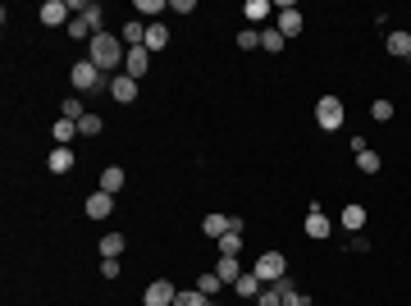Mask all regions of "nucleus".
<instances>
[{
  "instance_id": "obj_1",
  "label": "nucleus",
  "mask_w": 411,
  "mask_h": 306,
  "mask_svg": "<svg viewBox=\"0 0 411 306\" xmlns=\"http://www.w3.org/2000/svg\"><path fill=\"white\" fill-rule=\"evenodd\" d=\"M124 55H128V51L119 46V37H115V33H97L92 42H87V60H92L101 74H115V69L124 65Z\"/></svg>"
},
{
  "instance_id": "obj_2",
  "label": "nucleus",
  "mask_w": 411,
  "mask_h": 306,
  "mask_svg": "<svg viewBox=\"0 0 411 306\" xmlns=\"http://www.w3.org/2000/svg\"><path fill=\"white\" fill-rule=\"evenodd\" d=\"M69 83H74V96H92V92H101V87H110L106 83V74H101L97 65H92V60H78L74 65V74H69Z\"/></svg>"
},
{
  "instance_id": "obj_3",
  "label": "nucleus",
  "mask_w": 411,
  "mask_h": 306,
  "mask_svg": "<svg viewBox=\"0 0 411 306\" xmlns=\"http://www.w3.org/2000/svg\"><path fill=\"white\" fill-rule=\"evenodd\" d=\"M343 119H347V110H343V101H338V96H320V101H315V124H320L325 133H338V128H343Z\"/></svg>"
},
{
  "instance_id": "obj_4",
  "label": "nucleus",
  "mask_w": 411,
  "mask_h": 306,
  "mask_svg": "<svg viewBox=\"0 0 411 306\" xmlns=\"http://www.w3.org/2000/svg\"><path fill=\"white\" fill-rule=\"evenodd\" d=\"M283 270H288L283 252H260V256H256V270H251V274H256L260 284H279V279H283Z\"/></svg>"
},
{
  "instance_id": "obj_5",
  "label": "nucleus",
  "mask_w": 411,
  "mask_h": 306,
  "mask_svg": "<svg viewBox=\"0 0 411 306\" xmlns=\"http://www.w3.org/2000/svg\"><path fill=\"white\" fill-rule=\"evenodd\" d=\"M329 233H334V224H329V215H325V206H320V201H311V215H306V238H329Z\"/></svg>"
},
{
  "instance_id": "obj_6",
  "label": "nucleus",
  "mask_w": 411,
  "mask_h": 306,
  "mask_svg": "<svg viewBox=\"0 0 411 306\" xmlns=\"http://www.w3.org/2000/svg\"><path fill=\"white\" fill-rule=\"evenodd\" d=\"M174 297H178V288H174L169 279H156V284H146L142 302H146V306H174Z\"/></svg>"
},
{
  "instance_id": "obj_7",
  "label": "nucleus",
  "mask_w": 411,
  "mask_h": 306,
  "mask_svg": "<svg viewBox=\"0 0 411 306\" xmlns=\"http://www.w3.org/2000/svg\"><path fill=\"white\" fill-rule=\"evenodd\" d=\"M69 14H74L69 0H46V5H42V23H46V28H60V23L69 28Z\"/></svg>"
},
{
  "instance_id": "obj_8",
  "label": "nucleus",
  "mask_w": 411,
  "mask_h": 306,
  "mask_svg": "<svg viewBox=\"0 0 411 306\" xmlns=\"http://www.w3.org/2000/svg\"><path fill=\"white\" fill-rule=\"evenodd\" d=\"M83 210H87V219H110V210H115V197H110V192H92V197L83 201Z\"/></svg>"
},
{
  "instance_id": "obj_9",
  "label": "nucleus",
  "mask_w": 411,
  "mask_h": 306,
  "mask_svg": "<svg viewBox=\"0 0 411 306\" xmlns=\"http://www.w3.org/2000/svg\"><path fill=\"white\" fill-rule=\"evenodd\" d=\"M110 96L119 101V105L137 101V78H128V74H115V78H110Z\"/></svg>"
},
{
  "instance_id": "obj_10",
  "label": "nucleus",
  "mask_w": 411,
  "mask_h": 306,
  "mask_svg": "<svg viewBox=\"0 0 411 306\" xmlns=\"http://www.w3.org/2000/svg\"><path fill=\"white\" fill-rule=\"evenodd\" d=\"M338 224H343L347 233H361L366 229V206H361V201H347V206L338 210Z\"/></svg>"
},
{
  "instance_id": "obj_11",
  "label": "nucleus",
  "mask_w": 411,
  "mask_h": 306,
  "mask_svg": "<svg viewBox=\"0 0 411 306\" xmlns=\"http://www.w3.org/2000/svg\"><path fill=\"white\" fill-rule=\"evenodd\" d=\"M146 69H151V51H146V46H133V51L124 55V74H128V78H142Z\"/></svg>"
},
{
  "instance_id": "obj_12",
  "label": "nucleus",
  "mask_w": 411,
  "mask_h": 306,
  "mask_svg": "<svg viewBox=\"0 0 411 306\" xmlns=\"http://www.w3.org/2000/svg\"><path fill=\"white\" fill-rule=\"evenodd\" d=\"M74 146H51V155H46V169H51V174H69V169H74Z\"/></svg>"
},
{
  "instance_id": "obj_13",
  "label": "nucleus",
  "mask_w": 411,
  "mask_h": 306,
  "mask_svg": "<svg viewBox=\"0 0 411 306\" xmlns=\"http://www.w3.org/2000/svg\"><path fill=\"white\" fill-rule=\"evenodd\" d=\"M215 274H219V284H238L242 274V265H238V256H219V265H215Z\"/></svg>"
},
{
  "instance_id": "obj_14",
  "label": "nucleus",
  "mask_w": 411,
  "mask_h": 306,
  "mask_svg": "<svg viewBox=\"0 0 411 306\" xmlns=\"http://www.w3.org/2000/svg\"><path fill=\"white\" fill-rule=\"evenodd\" d=\"M274 28H279L283 37H302V14L288 5V10H279V23H274Z\"/></svg>"
},
{
  "instance_id": "obj_15",
  "label": "nucleus",
  "mask_w": 411,
  "mask_h": 306,
  "mask_svg": "<svg viewBox=\"0 0 411 306\" xmlns=\"http://www.w3.org/2000/svg\"><path fill=\"white\" fill-rule=\"evenodd\" d=\"M124 183H128V178H124L119 164H106V169H101V192H110V197H115V192H119Z\"/></svg>"
},
{
  "instance_id": "obj_16",
  "label": "nucleus",
  "mask_w": 411,
  "mask_h": 306,
  "mask_svg": "<svg viewBox=\"0 0 411 306\" xmlns=\"http://www.w3.org/2000/svg\"><path fill=\"white\" fill-rule=\"evenodd\" d=\"M146 51H165V46H169V28H165V23H146Z\"/></svg>"
},
{
  "instance_id": "obj_17",
  "label": "nucleus",
  "mask_w": 411,
  "mask_h": 306,
  "mask_svg": "<svg viewBox=\"0 0 411 306\" xmlns=\"http://www.w3.org/2000/svg\"><path fill=\"white\" fill-rule=\"evenodd\" d=\"M260 288H265V284H260V279H256V274H242V279H238V284H233V293H238V297H247V302H256V297H260Z\"/></svg>"
},
{
  "instance_id": "obj_18",
  "label": "nucleus",
  "mask_w": 411,
  "mask_h": 306,
  "mask_svg": "<svg viewBox=\"0 0 411 306\" xmlns=\"http://www.w3.org/2000/svg\"><path fill=\"white\" fill-rule=\"evenodd\" d=\"M242 14H247V23H265L274 14V5L270 0H247V5H242Z\"/></svg>"
},
{
  "instance_id": "obj_19",
  "label": "nucleus",
  "mask_w": 411,
  "mask_h": 306,
  "mask_svg": "<svg viewBox=\"0 0 411 306\" xmlns=\"http://www.w3.org/2000/svg\"><path fill=\"white\" fill-rule=\"evenodd\" d=\"M283 46H288V37H283L279 28H260V51H270V55H279Z\"/></svg>"
},
{
  "instance_id": "obj_20",
  "label": "nucleus",
  "mask_w": 411,
  "mask_h": 306,
  "mask_svg": "<svg viewBox=\"0 0 411 306\" xmlns=\"http://www.w3.org/2000/svg\"><path fill=\"white\" fill-rule=\"evenodd\" d=\"M142 42H146V23H142V19H128V23H124V46L133 51V46H142Z\"/></svg>"
},
{
  "instance_id": "obj_21",
  "label": "nucleus",
  "mask_w": 411,
  "mask_h": 306,
  "mask_svg": "<svg viewBox=\"0 0 411 306\" xmlns=\"http://www.w3.org/2000/svg\"><path fill=\"white\" fill-rule=\"evenodd\" d=\"M119 252H124V233H106L101 238V261H119Z\"/></svg>"
},
{
  "instance_id": "obj_22",
  "label": "nucleus",
  "mask_w": 411,
  "mask_h": 306,
  "mask_svg": "<svg viewBox=\"0 0 411 306\" xmlns=\"http://www.w3.org/2000/svg\"><path fill=\"white\" fill-rule=\"evenodd\" d=\"M51 133H55V146H74V137H78V124H74V119H60Z\"/></svg>"
},
{
  "instance_id": "obj_23",
  "label": "nucleus",
  "mask_w": 411,
  "mask_h": 306,
  "mask_svg": "<svg viewBox=\"0 0 411 306\" xmlns=\"http://www.w3.org/2000/svg\"><path fill=\"white\" fill-rule=\"evenodd\" d=\"M69 37H78V42H92V37H97V28H92L83 14H74V19H69Z\"/></svg>"
},
{
  "instance_id": "obj_24",
  "label": "nucleus",
  "mask_w": 411,
  "mask_h": 306,
  "mask_svg": "<svg viewBox=\"0 0 411 306\" xmlns=\"http://www.w3.org/2000/svg\"><path fill=\"white\" fill-rule=\"evenodd\" d=\"M201 233H210V238L219 242V238L228 233V219H224V215H206V219H201Z\"/></svg>"
},
{
  "instance_id": "obj_25",
  "label": "nucleus",
  "mask_w": 411,
  "mask_h": 306,
  "mask_svg": "<svg viewBox=\"0 0 411 306\" xmlns=\"http://www.w3.org/2000/svg\"><path fill=\"white\" fill-rule=\"evenodd\" d=\"M83 114H87V110H83V96H65V105H60V119H83Z\"/></svg>"
},
{
  "instance_id": "obj_26",
  "label": "nucleus",
  "mask_w": 411,
  "mask_h": 306,
  "mask_svg": "<svg viewBox=\"0 0 411 306\" xmlns=\"http://www.w3.org/2000/svg\"><path fill=\"white\" fill-rule=\"evenodd\" d=\"M389 55H411V33H389Z\"/></svg>"
},
{
  "instance_id": "obj_27",
  "label": "nucleus",
  "mask_w": 411,
  "mask_h": 306,
  "mask_svg": "<svg viewBox=\"0 0 411 306\" xmlns=\"http://www.w3.org/2000/svg\"><path fill=\"white\" fill-rule=\"evenodd\" d=\"M101 128H106V119H101V114H83V119H78V133H83V137H97Z\"/></svg>"
},
{
  "instance_id": "obj_28",
  "label": "nucleus",
  "mask_w": 411,
  "mask_h": 306,
  "mask_svg": "<svg viewBox=\"0 0 411 306\" xmlns=\"http://www.w3.org/2000/svg\"><path fill=\"white\" fill-rule=\"evenodd\" d=\"M174 306H210V297H206L201 288H192V293H178V297H174Z\"/></svg>"
},
{
  "instance_id": "obj_29",
  "label": "nucleus",
  "mask_w": 411,
  "mask_h": 306,
  "mask_svg": "<svg viewBox=\"0 0 411 306\" xmlns=\"http://www.w3.org/2000/svg\"><path fill=\"white\" fill-rule=\"evenodd\" d=\"M242 252V233H224L219 238V256H238Z\"/></svg>"
},
{
  "instance_id": "obj_30",
  "label": "nucleus",
  "mask_w": 411,
  "mask_h": 306,
  "mask_svg": "<svg viewBox=\"0 0 411 306\" xmlns=\"http://www.w3.org/2000/svg\"><path fill=\"white\" fill-rule=\"evenodd\" d=\"M379 164H384V160H379L375 151H361L357 155V169H361V174H379Z\"/></svg>"
},
{
  "instance_id": "obj_31",
  "label": "nucleus",
  "mask_w": 411,
  "mask_h": 306,
  "mask_svg": "<svg viewBox=\"0 0 411 306\" xmlns=\"http://www.w3.org/2000/svg\"><path fill=\"white\" fill-rule=\"evenodd\" d=\"M279 293H283V306H306V297L297 293V288H292L288 279H279Z\"/></svg>"
},
{
  "instance_id": "obj_32",
  "label": "nucleus",
  "mask_w": 411,
  "mask_h": 306,
  "mask_svg": "<svg viewBox=\"0 0 411 306\" xmlns=\"http://www.w3.org/2000/svg\"><path fill=\"white\" fill-rule=\"evenodd\" d=\"M370 119L389 124V119H393V101H370Z\"/></svg>"
},
{
  "instance_id": "obj_33",
  "label": "nucleus",
  "mask_w": 411,
  "mask_h": 306,
  "mask_svg": "<svg viewBox=\"0 0 411 306\" xmlns=\"http://www.w3.org/2000/svg\"><path fill=\"white\" fill-rule=\"evenodd\" d=\"M256 306H283V293H279V284H270V288H260Z\"/></svg>"
},
{
  "instance_id": "obj_34",
  "label": "nucleus",
  "mask_w": 411,
  "mask_h": 306,
  "mask_svg": "<svg viewBox=\"0 0 411 306\" xmlns=\"http://www.w3.org/2000/svg\"><path fill=\"white\" fill-rule=\"evenodd\" d=\"M196 288H201L206 297H215V293H219V274H215V270H206L201 279H196Z\"/></svg>"
},
{
  "instance_id": "obj_35",
  "label": "nucleus",
  "mask_w": 411,
  "mask_h": 306,
  "mask_svg": "<svg viewBox=\"0 0 411 306\" xmlns=\"http://www.w3.org/2000/svg\"><path fill=\"white\" fill-rule=\"evenodd\" d=\"M238 46H242V51H260V33H256V28H242V33H238Z\"/></svg>"
},
{
  "instance_id": "obj_36",
  "label": "nucleus",
  "mask_w": 411,
  "mask_h": 306,
  "mask_svg": "<svg viewBox=\"0 0 411 306\" xmlns=\"http://www.w3.org/2000/svg\"><path fill=\"white\" fill-rule=\"evenodd\" d=\"M160 10H165L160 0H137V14H146L151 23H156V14H160Z\"/></svg>"
},
{
  "instance_id": "obj_37",
  "label": "nucleus",
  "mask_w": 411,
  "mask_h": 306,
  "mask_svg": "<svg viewBox=\"0 0 411 306\" xmlns=\"http://www.w3.org/2000/svg\"><path fill=\"white\" fill-rule=\"evenodd\" d=\"M101 274H106V279H119V261H101Z\"/></svg>"
},
{
  "instance_id": "obj_38",
  "label": "nucleus",
  "mask_w": 411,
  "mask_h": 306,
  "mask_svg": "<svg viewBox=\"0 0 411 306\" xmlns=\"http://www.w3.org/2000/svg\"><path fill=\"white\" fill-rule=\"evenodd\" d=\"M306 306H315V302H306Z\"/></svg>"
},
{
  "instance_id": "obj_39",
  "label": "nucleus",
  "mask_w": 411,
  "mask_h": 306,
  "mask_svg": "<svg viewBox=\"0 0 411 306\" xmlns=\"http://www.w3.org/2000/svg\"><path fill=\"white\" fill-rule=\"evenodd\" d=\"M407 60H411V55H407Z\"/></svg>"
}]
</instances>
